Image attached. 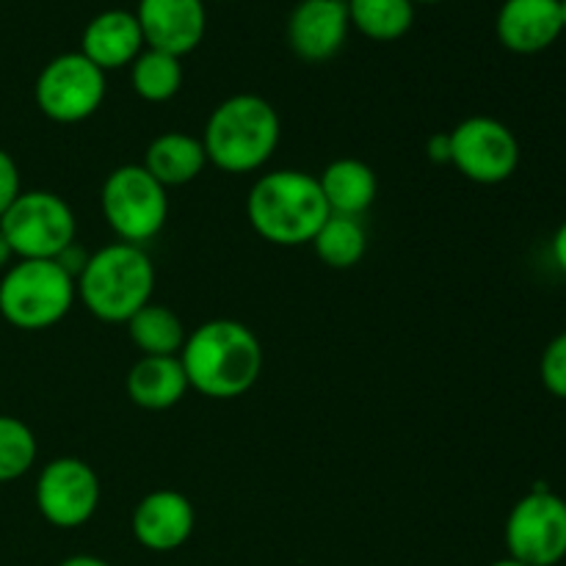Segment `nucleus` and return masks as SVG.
Masks as SVG:
<instances>
[{
	"label": "nucleus",
	"instance_id": "obj_1",
	"mask_svg": "<svg viewBox=\"0 0 566 566\" xmlns=\"http://www.w3.org/2000/svg\"><path fill=\"white\" fill-rule=\"evenodd\" d=\"M188 387L213 401L241 398L263 374V346L247 324L216 318L193 329L180 352Z\"/></svg>",
	"mask_w": 566,
	"mask_h": 566
},
{
	"label": "nucleus",
	"instance_id": "obj_2",
	"mask_svg": "<svg viewBox=\"0 0 566 566\" xmlns=\"http://www.w3.org/2000/svg\"><path fill=\"white\" fill-rule=\"evenodd\" d=\"M247 219L274 247H304L329 219L318 177L298 169H276L254 180L247 197Z\"/></svg>",
	"mask_w": 566,
	"mask_h": 566
},
{
	"label": "nucleus",
	"instance_id": "obj_3",
	"mask_svg": "<svg viewBox=\"0 0 566 566\" xmlns=\"http://www.w3.org/2000/svg\"><path fill=\"white\" fill-rule=\"evenodd\" d=\"M282 122L274 105L258 94H235L216 105L205 125L208 164L227 175H249L271 160L280 147Z\"/></svg>",
	"mask_w": 566,
	"mask_h": 566
},
{
	"label": "nucleus",
	"instance_id": "obj_4",
	"mask_svg": "<svg viewBox=\"0 0 566 566\" xmlns=\"http://www.w3.org/2000/svg\"><path fill=\"white\" fill-rule=\"evenodd\" d=\"M77 296L105 324H127L153 302L155 265L144 247L111 243L86 260L77 274Z\"/></svg>",
	"mask_w": 566,
	"mask_h": 566
},
{
	"label": "nucleus",
	"instance_id": "obj_5",
	"mask_svg": "<svg viewBox=\"0 0 566 566\" xmlns=\"http://www.w3.org/2000/svg\"><path fill=\"white\" fill-rule=\"evenodd\" d=\"M75 296V276L59 260H17L0 280V315L17 329H50L66 318Z\"/></svg>",
	"mask_w": 566,
	"mask_h": 566
},
{
	"label": "nucleus",
	"instance_id": "obj_6",
	"mask_svg": "<svg viewBox=\"0 0 566 566\" xmlns=\"http://www.w3.org/2000/svg\"><path fill=\"white\" fill-rule=\"evenodd\" d=\"M99 205L116 238L133 247L153 241L169 219L166 188L142 164H127L111 171L99 191Z\"/></svg>",
	"mask_w": 566,
	"mask_h": 566
},
{
	"label": "nucleus",
	"instance_id": "obj_7",
	"mask_svg": "<svg viewBox=\"0 0 566 566\" xmlns=\"http://www.w3.org/2000/svg\"><path fill=\"white\" fill-rule=\"evenodd\" d=\"M6 241L20 260H55L75 243V213L53 191H22L0 219Z\"/></svg>",
	"mask_w": 566,
	"mask_h": 566
},
{
	"label": "nucleus",
	"instance_id": "obj_8",
	"mask_svg": "<svg viewBox=\"0 0 566 566\" xmlns=\"http://www.w3.org/2000/svg\"><path fill=\"white\" fill-rule=\"evenodd\" d=\"M509 558L525 566H556L566 558V501L547 486H534L509 512Z\"/></svg>",
	"mask_w": 566,
	"mask_h": 566
},
{
	"label": "nucleus",
	"instance_id": "obj_9",
	"mask_svg": "<svg viewBox=\"0 0 566 566\" xmlns=\"http://www.w3.org/2000/svg\"><path fill=\"white\" fill-rule=\"evenodd\" d=\"M36 105L48 119L75 125L97 114L105 99V72L83 53L55 55L36 77Z\"/></svg>",
	"mask_w": 566,
	"mask_h": 566
},
{
	"label": "nucleus",
	"instance_id": "obj_10",
	"mask_svg": "<svg viewBox=\"0 0 566 566\" xmlns=\"http://www.w3.org/2000/svg\"><path fill=\"white\" fill-rule=\"evenodd\" d=\"M451 164L479 186L506 182L520 166V142L509 125L492 116H470L451 133Z\"/></svg>",
	"mask_w": 566,
	"mask_h": 566
},
{
	"label": "nucleus",
	"instance_id": "obj_11",
	"mask_svg": "<svg viewBox=\"0 0 566 566\" xmlns=\"http://www.w3.org/2000/svg\"><path fill=\"white\" fill-rule=\"evenodd\" d=\"M39 514L55 528H81L99 506V479L92 464L77 457L48 462L36 481Z\"/></svg>",
	"mask_w": 566,
	"mask_h": 566
},
{
	"label": "nucleus",
	"instance_id": "obj_12",
	"mask_svg": "<svg viewBox=\"0 0 566 566\" xmlns=\"http://www.w3.org/2000/svg\"><path fill=\"white\" fill-rule=\"evenodd\" d=\"M136 20L147 48L177 59L197 50L208 28L202 0H138Z\"/></svg>",
	"mask_w": 566,
	"mask_h": 566
},
{
	"label": "nucleus",
	"instance_id": "obj_13",
	"mask_svg": "<svg viewBox=\"0 0 566 566\" xmlns=\"http://www.w3.org/2000/svg\"><path fill=\"white\" fill-rule=\"evenodd\" d=\"M348 25L346 0H298L287 20V42L302 61L321 64L340 53Z\"/></svg>",
	"mask_w": 566,
	"mask_h": 566
},
{
	"label": "nucleus",
	"instance_id": "obj_14",
	"mask_svg": "<svg viewBox=\"0 0 566 566\" xmlns=\"http://www.w3.org/2000/svg\"><path fill=\"white\" fill-rule=\"evenodd\" d=\"M197 525L191 501L182 492L155 490L133 512V536L153 553H171L186 545Z\"/></svg>",
	"mask_w": 566,
	"mask_h": 566
},
{
	"label": "nucleus",
	"instance_id": "obj_15",
	"mask_svg": "<svg viewBox=\"0 0 566 566\" xmlns=\"http://www.w3.org/2000/svg\"><path fill=\"white\" fill-rule=\"evenodd\" d=\"M497 39L517 55H534L564 33L558 0H506L495 20Z\"/></svg>",
	"mask_w": 566,
	"mask_h": 566
},
{
	"label": "nucleus",
	"instance_id": "obj_16",
	"mask_svg": "<svg viewBox=\"0 0 566 566\" xmlns=\"http://www.w3.org/2000/svg\"><path fill=\"white\" fill-rule=\"evenodd\" d=\"M144 50V33L136 14L125 9H108L94 17L81 39V53L103 72L133 64Z\"/></svg>",
	"mask_w": 566,
	"mask_h": 566
},
{
	"label": "nucleus",
	"instance_id": "obj_17",
	"mask_svg": "<svg viewBox=\"0 0 566 566\" xmlns=\"http://www.w3.org/2000/svg\"><path fill=\"white\" fill-rule=\"evenodd\" d=\"M125 385L136 407L164 412L182 401L188 392V376L180 357H142L130 368Z\"/></svg>",
	"mask_w": 566,
	"mask_h": 566
},
{
	"label": "nucleus",
	"instance_id": "obj_18",
	"mask_svg": "<svg viewBox=\"0 0 566 566\" xmlns=\"http://www.w3.org/2000/svg\"><path fill=\"white\" fill-rule=\"evenodd\" d=\"M208 155H205L202 138H193L188 133L171 130L153 138L144 153V169L155 177L164 188L186 186L202 175Z\"/></svg>",
	"mask_w": 566,
	"mask_h": 566
},
{
	"label": "nucleus",
	"instance_id": "obj_19",
	"mask_svg": "<svg viewBox=\"0 0 566 566\" xmlns=\"http://www.w3.org/2000/svg\"><path fill=\"white\" fill-rule=\"evenodd\" d=\"M318 186L324 191L329 213L337 216H359L376 202V171L359 158H337L321 171Z\"/></svg>",
	"mask_w": 566,
	"mask_h": 566
},
{
	"label": "nucleus",
	"instance_id": "obj_20",
	"mask_svg": "<svg viewBox=\"0 0 566 566\" xmlns=\"http://www.w3.org/2000/svg\"><path fill=\"white\" fill-rule=\"evenodd\" d=\"M127 335L144 357H180L188 337L180 315L153 302L127 321Z\"/></svg>",
	"mask_w": 566,
	"mask_h": 566
},
{
	"label": "nucleus",
	"instance_id": "obj_21",
	"mask_svg": "<svg viewBox=\"0 0 566 566\" xmlns=\"http://www.w3.org/2000/svg\"><path fill=\"white\" fill-rule=\"evenodd\" d=\"M313 249L329 269H354L368 252V230L359 216L329 213V219L315 232Z\"/></svg>",
	"mask_w": 566,
	"mask_h": 566
},
{
	"label": "nucleus",
	"instance_id": "obj_22",
	"mask_svg": "<svg viewBox=\"0 0 566 566\" xmlns=\"http://www.w3.org/2000/svg\"><path fill=\"white\" fill-rule=\"evenodd\" d=\"M348 20L374 42H396L415 22L412 0H346Z\"/></svg>",
	"mask_w": 566,
	"mask_h": 566
},
{
	"label": "nucleus",
	"instance_id": "obj_23",
	"mask_svg": "<svg viewBox=\"0 0 566 566\" xmlns=\"http://www.w3.org/2000/svg\"><path fill=\"white\" fill-rule=\"evenodd\" d=\"M133 88L147 103H166L175 97L182 86V64L177 55L160 53V50H142L130 64Z\"/></svg>",
	"mask_w": 566,
	"mask_h": 566
},
{
	"label": "nucleus",
	"instance_id": "obj_24",
	"mask_svg": "<svg viewBox=\"0 0 566 566\" xmlns=\"http://www.w3.org/2000/svg\"><path fill=\"white\" fill-rule=\"evenodd\" d=\"M36 437L22 420L0 415V484L22 479L36 462Z\"/></svg>",
	"mask_w": 566,
	"mask_h": 566
},
{
	"label": "nucleus",
	"instance_id": "obj_25",
	"mask_svg": "<svg viewBox=\"0 0 566 566\" xmlns=\"http://www.w3.org/2000/svg\"><path fill=\"white\" fill-rule=\"evenodd\" d=\"M539 376L551 396L566 401V332L553 337L545 346L539 359Z\"/></svg>",
	"mask_w": 566,
	"mask_h": 566
},
{
	"label": "nucleus",
	"instance_id": "obj_26",
	"mask_svg": "<svg viewBox=\"0 0 566 566\" xmlns=\"http://www.w3.org/2000/svg\"><path fill=\"white\" fill-rule=\"evenodd\" d=\"M20 193V169H17L14 158L6 149H0V219H3V213L14 205V199Z\"/></svg>",
	"mask_w": 566,
	"mask_h": 566
},
{
	"label": "nucleus",
	"instance_id": "obj_27",
	"mask_svg": "<svg viewBox=\"0 0 566 566\" xmlns=\"http://www.w3.org/2000/svg\"><path fill=\"white\" fill-rule=\"evenodd\" d=\"M426 155L431 164H451V136L448 133H434L426 144Z\"/></svg>",
	"mask_w": 566,
	"mask_h": 566
},
{
	"label": "nucleus",
	"instance_id": "obj_28",
	"mask_svg": "<svg viewBox=\"0 0 566 566\" xmlns=\"http://www.w3.org/2000/svg\"><path fill=\"white\" fill-rule=\"evenodd\" d=\"M553 260H556L558 269L566 274V221L558 227L556 235H553Z\"/></svg>",
	"mask_w": 566,
	"mask_h": 566
},
{
	"label": "nucleus",
	"instance_id": "obj_29",
	"mask_svg": "<svg viewBox=\"0 0 566 566\" xmlns=\"http://www.w3.org/2000/svg\"><path fill=\"white\" fill-rule=\"evenodd\" d=\"M59 566H111V564L103 562V558H97V556H72V558H66V562H61Z\"/></svg>",
	"mask_w": 566,
	"mask_h": 566
},
{
	"label": "nucleus",
	"instance_id": "obj_30",
	"mask_svg": "<svg viewBox=\"0 0 566 566\" xmlns=\"http://www.w3.org/2000/svg\"><path fill=\"white\" fill-rule=\"evenodd\" d=\"M11 258H14V252H11L9 241H6L3 230H0V271H6V269H9Z\"/></svg>",
	"mask_w": 566,
	"mask_h": 566
},
{
	"label": "nucleus",
	"instance_id": "obj_31",
	"mask_svg": "<svg viewBox=\"0 0 566 566\" xmlns=\"http://www.w3.org/2000/svg\"><path fill=\"white\" fill-rule=\"evenodd\" d=\"M490 566H525V564L514 562V558H501V562H495V564H490Z\"/></svg>",
	"mask_w": 566,
	"mask_h": 566
},
{
	"label": "nucleus",
	"instance_id": "obj_32",
	"mask_svg": "<svg viewBox=\"0 0 566 566\" xmlns=\"http://www.w3.org/2000/svg\"><path fill=\"white\" fill-rule=\"evenodd\" d=\"M558 9H562V25L566 31V0H558Z\"/></svg>",
	"mask_w": 566,
	"mask_h": 566
},
{
	"label": "nucleus",
	"instance_id": "obj_33",
	"mask_svg": "<svg viewBox=\"0 0 566 566\" xmlns=\"http://www.w3.org/2000/svg\"><path fill=\"white\" fill-rule=\"evenodd\" d=\"M412 3L415 6H418V3H442V0H412Z\"/></svg>",
	"mask_w": 566,
	"mask_h": 566
},
{
	"label": "nucleus",
	"instance_id": "obj_34",
	"mask_svg": "<svg viewBox=\"0 0 566 566\" xmlns=\"http://www.w3.org/2000/svg\"><path fill=\"white\" fill-rule=\"evenodd\" d=\"M219 3H227V0H219Z\"/></svg>",
	"mask_w": 566,
	"mask_h": 566
}]
</instances>
